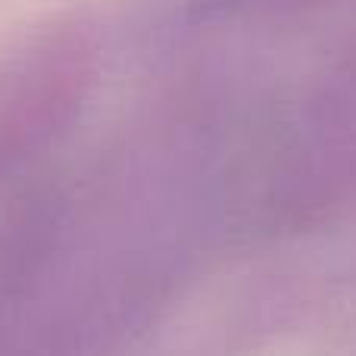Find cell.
I'll return each instance as SVG.
<instances>
[]
</instances>
